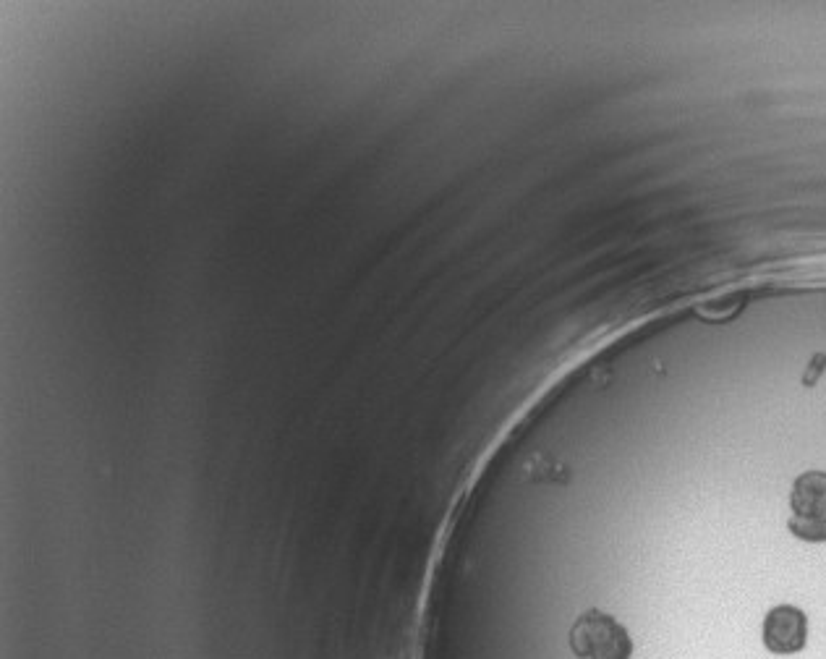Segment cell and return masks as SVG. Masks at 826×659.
<instances>
[{
	"instance_id": "1",
	"label": "cell",
	"mask_w": 826,
	"mask_h": 659,
	"mask_svg": "<svg viewBox=\"0 0 826 659\" xmlns=\"http://www.w3.org/2000/svg\"><path fill=\"white\" fill-rule=\"evenodd\" d=\"M570 649L578 659H630L633 641L612 615L589 610L570 628Z\"/></svg>"
},
{
	"instance_id": "2",
	"label": "cell",
	"mask_w": 826,
	"mask_h": 659,
	"mask_svg": "<svg viewBox=\"0 0 826 659\" xmlns=\"http://www.w3.org/2000/svg\"><path fill=\"white\" fill-rule=\"evenodd\" d=\"M787 529L803 542H826V471H806L795 479Z\"/></svg>"
},
{
	"instance_id": "3",
	"label": "cell",
	"mask_w": 826,
	"mask_h": 659,
	"mask_svg": "<svg viewBox=\"0 0 826 659\" xmlns=\"http://www.w3.org/2000/svg\"><path fill=\"white\" fill-rule=\"evenodd\" d=\"M764 646L772 654H798L808 644L806 612L795 605H777L764 618Z\"/></svg>"
}]
</instances>
